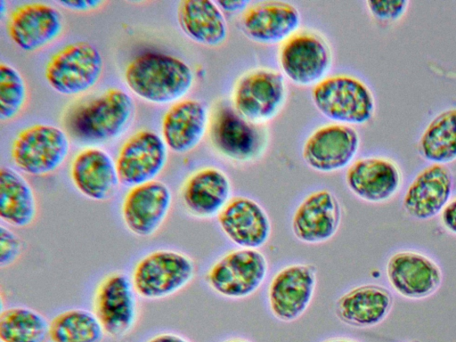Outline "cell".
Returning a JSON list of instances; mask_svg holds the SVG:
<instances>
[{"label":"cell","mask_w":456,"mask_h":342,"mask_svg":"<svg viewBox=\"0 0 456 342\" xmlns=\"http://www.w3.org/2000/svg\"><path fill=\"white\" fill-rule=\"evenodd\" d=\"M134 114L132 97L118 88H110L78 104L67 115L68 131L77 139L106 142L118 137Z\"/></svg>","instance_id":"cell-2"},{"label":"cell","mask_w":456,"mask_h":342,"mask_svg":"<svg viewBox=\"0 0 456 342\" xmlns=\"http://www.w3.org/2000/svg\"><path fill=\"white\" fill-rule=\"evenodd\" d=\"M360 142V135L352 126L337 123L322 126L305 142L303 159L314 171L337 172L352 164Z\"/></svg>","instance_id":"cell-15"},{"label":"cell","mask_w":456,"mask_h":342,"mask_svg":"<svg viewBox=\"0 0 456 342\" xmlns=\"http://www.w3.org/2000/svg\"><path fill=\"white\" fill-rule=\"evenodd\" d=\"M38 204L34 189L17 170L0 169V218L11 228L24 229L35 224Z\"/></svg>","instance_id":"cell-28"},{"label":"cell","mask_w":456,"mask_h":342,"mask_svg":"<svg viewBox=\"0 0 456 342\" xmlns=\"http://www.w3.org/2000/svg\"><path fill=\"white\" fill-rule=\"evenodd\" d=\"M167 147L157 133L140 130L120 148L116 167L121 184L129 188L157 180L168 157Z\"/></svg>","instance_id":"cell-14"},{"label":"cell","mask_w":456,"mask_h":342,"mask_svg":"<svg viewBox=\"0 0 456 342\" xmlns=\"http://www.w3.org/2000/svg\"><path fill=\"white\" fill-rule=\"evenodd\" d=\"M441 223L445 230L456 235V198L451 200L441 212Z\"/></svg>","instance_id":"cell-35"},{"label":"cell","mask_w":456,"mask_h":342,"mask_svg":"<svg viewBox=\"0 0 456 342\" xmlns=\"http://www.w3.org/2000/svg\"><path fill=\"white\" fill-rule=\"evenodd\" d=\"M209 120L208 108L202 102L181 100L174 103L162 118V138L172 151L188 153L202 141Z\"/></svg>","instance_id":"cell-25"},{"label":"cell","mask_w":456,"mask_h":342,"mask_svg":"<svg viewBox=\"0 0 456 342\" xmlns=\"http://www.w3.org/2000/svg\"><path fill=\"white\" fill-rule=\"evenodd\" d=\"M208 133L214 149L235 162L256 160L266 144V133L261 125L248 120L228 103H221L214 110Z\"/></svg>","instance_id":"cell-7"},{"label":"cell","mask_w":456,"mask_h":342,"mask_svg":"<svg viewBox=\"0 0 456 342\" xmlns=\"http://www.w3.org/2000/svg\"><path fill=\"white\" fill-rule=\"evenodd\" d=\"M145 342H191L183 336L174 332H160L155 334Z\"/></svg>","instance_id":"cell-37"},{"label":"cell","mask_w":456,"mask_h":342,"mask_svg":"<svg viewBox=\"0 0 456 342\" xmlns=\"http://www.w3.org/2000/svg\"><path fill=\"white\" fill-rule=\"evenodd\" d=\"M196 275L194 260L172 248H158L134 265L131 281L139 297L149 301L168 298L189 286Z\"/></svg>","instance_id":"cell-3"},{"label":"cell","mask_w":456,"mask_h":342,"mask_svg":"<svg viewBox=\"0 0 456 342\" xmlns=\"http://www.w3.org/2000/svg\"><path fill=\"white\" fill-rule=\"evenodd\" d=\"M228 175L216 167H204L193 172L181 191L183 205L191 216L199 219L216 217L232 197Z\"/></svg>","instance_id":"cell-24"},{"label":"cell","mask_w":456,"mask_h":342,"mask_svg":"<svg viewBox=\"0 0 456 342\" xmlns=\"http://www.w3.org/2000/svg\"><path fill=\"white\" fill-rule=\"evenodd\" d=\"M342 220L339 200L329 190L312 191L295 209L291 230L295 238L305 244H322L338 232Z\"/></svg>","instance_id":"cell-16"},{"label":"cell","mask_w":456,"mask_h":342,"mask_svg":"<svg viewBox=\"0 0 456 342\" xmlns=\"http://www.w3.org/2000/svg\"><path fill=\"white\" fill-rule=\"evenodd\" d=\"M370 13L377 20L393 22L400 20L406 12L408 0H369L366 1Z\"/></svg>","instance_id":"cell-34"},{"label":"cell","mask_w":456,"mask_h":342,"mask_svg":"<svg viewBox=\"0 0 456 342\" xmlns=\"http://www.w3.org/2000/svg\"><path fill=\"white\" fill-rule=\"evenodd\" d=\"M12 41L24 52L38 51L56 40L63 30V18L55 7L28 3L15 8L7 21Z\"/></svg>","instance_id":"cell-19"},{"label":"cell","mask_w":456,"mask_h":342,"mask_svg":"<svg viewBox=\"0 0 456 342\" xmlns=\"http://www.w3.org/2000/svg\"><path fill=\"white\" fill-rule=\"evenodd\" d=\"M105 336L94 312L84 308L62 311L50 321L51 342H102Z\"/></svg>","instance_id":"cell-31"},{"label":"cell","mask_w":456,"mask_h":342,"mask_svg":"<svg viewBox=\"0 0 456 342\" xmlns=\"http://www.w3.org/2000/svg\"><path fill=\"white\" fill-rule=\"evenodd\" d=\"M393 305L389 289L378 284H362L343 293L335 303V314L346 325L366 329L381 323Z\"/></svg>","instance_id":"cell-26"},{"label":"cell","mask_w":456,"mask_h":342,"mask_svg":"<svg viewBox=\"0 0 456 342\" xmlns=\"http://www.w3.org/2000/svg\"><path fill=\"white\" fill-rule=\"evenodd\" d=\"M49 328L50 321L31 307L15 305L1 309V342H45Z\"/></svg>","instance_id":"cell-30"},{"label":"cell","mask_w":456,"mask_h":342,"mask_svg":"<svg viewBox=\"0 0 456 342\" xmlns=\"http://www.w3.org/2000/svg\"><path fill=\"white\" fill-rule=\"evenodd\" d=\"M69 139L61 128L37 124L20 131L14 139L11 156L15 166L32 176L48 175L66 160Z\"/></svg>","instance_id":"cell-6"},{"label":"cell","mask_w":456,"mask_h":342,"mask_svg":"<svg viewBox=\"0 0 456 342\" xmlns=\"http://www.w3.org/2000/svg\"><path fill=\"white\" fill-rule=\"evenodd\" d=\"M223 342H251V341L242 338H232L226 339Z\"/></svg>","instance_id":"cell-40"},{"label":"cell","mask_w":456,"mask_h":342,"mask_svg":"<svg viewBox=\"0 0 456 342\" xmlns=\"http://www.w3.org/2000/svg\"><path fill=\"white\" fill-rule=\"evenodd\" d=\"M412 342V341H411Z\"/></svg>","instance_id":"cell-41"},{"label":"cell","mask_w":456,"mask_h":342,"mask_svg":"<svg viewBox=\"0 0 456 342\" xmlns=\"http://www.w3.org/2000/svg\"><path fill=\"white\" fill-rule=\"evenodd\" d=\"M350 191L362 200L383 203L401 187L402 173L397 164L384 157H365L354 161L346 173Z\"/></svg>","instance_id":"cell-22"},{"label":"cell","mask_w":456,"mask_h":342,"mask_svg":"<svg viewBox=\"0 0 456 342\" xmlns=\"http://www.w3.org/2000/svg\"><path fill=\"white\" fill-rule=\"evenodd\" d=\"M284 75L299 86H315L326 77L332 54L326 40L320 35L297 32L283 42L279 53Z\"/></svg>","instance_id":"cell-13"},{"label":"cell","mask_w":456,"mask_h":342,"mask_svg":"<svg viewBox=\"0 0 456 342\" xmlns=\"http://www.w3.org/2000/svg\"><path fill=\"white\" fill-rule=\"evenodd\" d=\"M58 4L72 11L87 12L100 7L104 2L101 0H71L60 1Z\"/></svg>","instance_id":"cell-36"},{"label":"cell","mask_w":456,"mask_h":342,"mask_svg":"<svg viewBox=\"0 0 456 342\" xmlns=\"http://www.w3.org/2000/svg\"><path fill=\"white\" fill-rule=\"evenodd\" d=\"M317 280V268L313 264L293 263L279 269L266 290L272 315L283 322L299 319L313 301Z\"/></svg>","instance_id":"cell-10"},{"label":"cell","mask_w":456,"mask_h":342,"mask_svg":"<svg viewBox=\"0 0 456 342\" xmlns=\"http://www.w3.org/2000/svg\"><path fill=\"white\" fill-rule=\"evenodd\" d=\"M322 342H359V341L354 340L350 338H346V337H333V338H327Z\"/></svg>","instance_id":"cell-39"},{"label":"cell","mask_w":456,"mask_h":342,"mask_svg":"<svg viewBox=\"0 0 456 342\" xmlns=\"http://www.w3.org/2000/svg\"><path fill=\"white\" fill-rule=\"evenodd\" d=\"M172 205L170 188L155 180L129 189L121 204V217L133 235L151 238L167 222Z\"/></svg>","instance_id":"cell-12"},{"label":"cell","mask_w":456,"mask_h":342,"mask_svg":"<svg viewBox=\"0 0 456 342\" xmlns=\"http://www.w3.org/2000/svg\"><path fill=\"white\" fill-rule=\"evenodd\" d=\"M28 89L21 74L12 66L0 64V120L15 118L24 108Z\"/></svg>","instance_id":"cell-32"},{"label":"cell","mask_w":456,"mask_h":342,"mask_svg":"<svg viewBox=\"0 0 456 342\" xmlns=\"http://www.w3.org/2000/svg\"><path fill=\"white\" fill-rule=\"evenodd\" d=\"M177 20L183 32L192 41L206 46L223 45L228 36V26L216 2L183 0L177 7Z\"/></svg>","instance_id":"cell-27"},{"label":"cell","mask_w":456,"mask_h":342,"mask_svg":"<svg viewBox=\"0 0 456 342\" xmlns=\"http://www.w3.org/2000/svg\"><path fill=\"white\" fill-rule=\"evenodd\" d=\"M453 175L448 166L430 164L421 169L403 199L404 211L412 218L428 220L441 214L451 200Z\"/></svg>","instance_id":"cell-20"},{"label":"cell","mask_w":456,"mask_h":342,"mask_svg":"<svg viewBox=\"0 0 456 342\" xmlns=\"http://www.w3.org/2000/svg\"><path fill=\"white\" fill-rule=\"evenodd\" d=\"M418 151L431 164H444L456 159V107L435 116L423 130Z\"/></svg>","instance_id":"cell-29"},{"label":"cell","mask_w":456,"mask_h":342,"mask_svg":"<svg viewBox=\"0 0 456 342\" xmlns=\"http://www.w3.org/2000/svg\"><path fill=\"white\" fill-rule=\"evenodd\" d=\"M139 296L131 277L112 272L98 283L93 296V312L106 336L119 339L132 332L139 315Z\"/></svg>","instance_id":"cell-9"},{"label":"cell","mask_w":456,"mask_h":342,"mask_svg":"<svg viewBox=\"0 0 456 342\" xmlns=\"http://www.w3.org/2000/svg\"><path fill=\"white\" fill-rule=\"evenodd\" d=\"M24 243L12 228L0 225V267L4 269L15 264L21 256Z\"/></svg>","instance_id":"cell-33"},{"label":"cell","mask_w":456,"mask_h":342,"mask_svg":"<svg viewBox=\"0 0 456 342\" xmlns=\"http://www.w3.org/2000/svg\"><path fill=\"white\" fill-rule=\"evenodd\" d=\"M386 274L392 289L409 299H423L440 288L443 273L428 256L415 251L393 254L386 264Z\"/></svg>","instance_id":"cell-18"},{"label":"cell","mask_w":456,"mask_h":342,"mask_svg":"<svg viewBox=\"0 0 456 342\" xmlns=\"http://www.w3.org/2000/svg\"><path fill=\"white\" fill-rule=\"evenodd\" d=\"M216 219L224 235L238 248L259 249L268 242L272 234L267 212L248 197H232Z\"/></svg>","instance_id":"cell-17"},{"label":"cell","mask_w":456,"mask_h":342,"mask_svg":"<svg viewBox=\"0 0 456 342\" xmlns=\"http://www.w3.org/2000/svg\"><path fill=\"white\" fill-rule=\"evenodd\" d=\"M268 261L259 249L237 248L219 256L205 274L209 289L227 299L255 294L268 274Z\"/></svg>","instance_id":"cell-5"},{"label":"cell","mask_w":456,"mask_h":342,"mask_svg":"<svg viewBox=\"0 0 456 342\" xmlns=\"http://www.w3.org/2000/svg\"><path fill=\"white\" fill-rule=\"evenodd\" d=\"M103 61L98 49L88 42L69 44L55 53L45 69V79L62 95H77L93 88L100 80Z\"/></svg>","instance_id":"cell-8"},{"label":"cell","mask_w":456,"mask_h":342,"mask_svg":"<svg viewBox=\"0 0 456 342\" xmlns=\"http://www.w3.org/2000/svg\"><path fill=\"white\" fill-rule=\"evenodd\" d=\"M301 24L297 8L283 1H264L248 6L240 19L241 29L251 40L265 45L285 42Z\"/></svg>","instance_id":"cell-21"},{"label":"cell","mask_w":456,"mask_h":342,"mask_svg":"<svg viewBox=\"0 0 456 342\" xmlns=\"http://www.w3.org/2000/svg\"><path fill=\"white\" fill-rule=\"evenodd\" d=\"M286 97L287 86L281 73L258 69L239 78L233 89L232 105L248 120L262 124L278 114Z\"/></svg>","instance_id":"cell-11"},{"label":"cell","mask_w":456,"mask_h":342,"mask_svg":"<svg viewBox=\"0 0 456 342\" xmlns=\"http://www.w3.org/2000/svg\"><path fill=\"white\" fill-rule=\"evenodd\" d=\"M125 82L139 98L154 104L177 102L191 89L194 73L178 57L157 52L143 53L126 67Z\"/></svg>","instance_id":"cell-1"},{"label":"cell","mask_w":456,"mask_h":342,"mask_svg":"<svg viewBox=\"0 0 456 342\" xmlns=\"http://www.w3.org/2000/svg\"><path fill=\"white\" fill-rule=\"evenodd\" d=\"M69 175L75 188L94 201L110 200L121 184L116 161L95 147L86 148L73 158Z\"/></svg>","instance_id":"cell-23"},{"label":"cell","mask_w":456,"mask_h":342,"mask_svg":"<svg viewBox=\"0 0 456 342\" xmlns=\"http://www.w3.org/2000/svg\"><path fill=\"white\" fill-rule=\"evenodd\" d=\"M218 6L226 12H237L240 10H246L248 6L249 2L245 0H221L216 1Z\"/></svg>","instance_id":"cell-38"},{"label":"cell","mask_w":456,"mask_h":342,"mask_svg":"<svg viewBox=\"0 0 456 342\" xmlns=\"http://www.w3.org/2000/svg\"><path fill=\"white\" fill-rule=\"evenodd\" d=\"M312 99L322 116L347 126L366 124L376 109L375 98L369 86L349 75L326 77L314 86Z\"/></svg>","instance_id":"cell-4"}]
</instances>
